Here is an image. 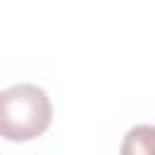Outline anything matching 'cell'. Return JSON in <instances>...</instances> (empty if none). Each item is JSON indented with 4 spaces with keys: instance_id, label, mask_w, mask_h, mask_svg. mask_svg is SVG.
I'll return each mask as SVG.
<instances>
[{
    "instance_id": "obj_1",
    "label": "cell",
    "mask_w": 155,
    "mask_h": 155,
    "mask_svg": "<svg viewBox=\"0 0 155 155\" xmlns=\"http://www.w3.org/2000/svg\"><path fill=\"white\" fill-rule=\"evenodd\" d=\"M53 119V107L44 87L19 82L0 92V136L24 143L39 138Z\"/></svg>"
},
{
    "instance_id": "obj_2",
    "label": "cell",
    "mask_w": 155,
    "mask_h": 155,
    "mask_svg": "<svg viewBox=\"0 0 155 155\" xmlns=\"http://www.w3.org/2000/svg\"><path fill=\"white\" fill-rule=\"evenodd\" d=\"M121 155H155V126L138 124L128 128L121 140Z\"/></svg>"
}]
</instances>
